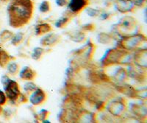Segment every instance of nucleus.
Masks as SVG:
<instances>
[{
	"label": "nucleus",
	"mask_w": 147,
	"mask_h": 123,
	"mask_svg": "<svg viewBox=\"0 0 147 123\" xmlns=\"http://www.w3.org/2000/svg\"><path fill=\"white\" fill-rule=\"evenodd\" d=\"M136 7H143L146 3V0H132Z\"/></svg>",
	"instance_id": "obj_15"
},
{
	"label": "nucleus",
	"mask_w": 147,
	"mask_h": 123,
	"mask_svg": "<svg viewBox=\"0 0 147 123\" xmlns=\"http://www.w3.org/2000/svg\"><path fill=\"white\" fill-rule=\"evenodd\" d=\"M6 101V97L2 91H0V105H2Z\"/></svg>",
	"instance_id": "obj_18"
},
{
	"label": "nucleus",
	"mask_w": 147,
	"mask_h": 123,
	"mask_svg": "<svg viewBox=\"0 0 147 123\" xmlns=\"http://www.w3.org/2000/svg\"><path fill=\"white\" fill-rule=\"evenodd\" d=\"M69 19L68 18V17L66 16L62 17V18H60V19H58V20L56 22V23H55V26L57 27H63V26L65 25V24L69 22Z\"/></svg>",
	"instance_id": "obj_13"
},
{
	"label": "nucleus",
	"mask_w": 147,
	"mask_h": 123,
	"mask_svg": "<svg viewBox=\"0 0 147 123\" xmlns=\"http://www.w3.org/2000/svg\"><path fill=\"white\" fill-rule=\"evenodd\" d=\"M51 10L50 3L48 1H43L39 5V11L42 14H47Z\"/></svg>",
	"instance_id": "obj_9"
},
{
	"label": "nucleus",
	"mask_w": 147,
	"mask_h": 123,
	"mask_svg": "<svg viewBox=\"0 0 147 123\" xmlns=\"http://www.w3.org/2000/svg\"><path fill=\"white\" fill-rule=\"evenodd\" d=\"M7 53L5 52L4 51L0 50V64L3 65V64H7V58H8Z\"/></svg>",
	"instance_id": "obj_14"
},
{
	"label": "nucleus",
	"mask_w": 147,
	"mask_h": 123,
	"mask_svg": "<svg viewBox=\"0 0 147 123\" xmlns=\"http://www.w3.org/2000/svg\"><path fill=\"white\" fill-rule=\"evenodd\" d=\"M55 3L58 7H65L69 4V0H55Z\"/></svg>",
	"instance_id": "obj_17"
},
{
	"label": "nucleus",
	"mask_w": 147,
	"mask_h": 123,
	"mask_svg": "<svg viewBox=\"0 0 147 123\" xmlns=\"http://www.w3.org/2000/svg\"><path fill=\"white\" fill-rule=\"evenodd\" d=\"M85 12L87 13L88 15L90 17H96L98 16H99L101 11L99 10H96V9L94 8H90V7H88L85 10Z\"/></svg>",
	"instance_id": "obj_12"
},
{
	"label": "nucleus",
	"mask_w": 147,
	"mask_h": 123,
	"mask_svg": "<svg viewBox=\"0 0 147 123\" xmlns=\"http://www.w3.org/2000/svg\"><path fill=\"white\" fill-rule=\"evenodd\" d=\"M5 91L7 94V97L11 99H16L18 96V86L15 81L10 80L8 83L6 84L5 87Z\"/></svg>",
	"instance_id": "obj_4"
},
{
	"label": "nucleus",
	"mask_w": 147,
	"mask_h": 123,
	"mask_svg": "<svg viewBox=\"0 0 147 123\" xmlns=\"http://www.w3.org/2000/svg\"><path fill=\"white\" fill-rule=\"evenodd\" d=\"M89 0H69L68 9L72 14H78L88 5Z\"/></svg>",
	"instance_id": "obj_3"
},
{
	"label": "nucleus",
	"mask_w": 147,
	"mask_h": 123,
	"mask_svg": "<svg viewBox=\"0 0 147 123\" xmlns=\"http://www.w3.org/2000/svg\"><path fill=\"white\" fill-rule=\"evenodd\" d=\"M46 95L44 92L40 89H37L30 97V102L33 105H40L45 100Z\"/></svg>",
	"instance_id": "obj_5"
},
{
	"label": "nucleus",
	"mask_w": 147,
	"mask_h": 123,
	"mask_svg": "<svg viewBox=\"0 0 147 123\" xmlns=\"http://www.w3.org/2000/svg\"><path fill=\"white\" fill-rule=\"evenodd\" d=\"M18 67L16 64H14V63H12L8 66V71L10 72L11 74H15L18 71Z\"/></svg>",
	"instance_id": "obj_16"
},
{
	"label": "nucleus",
	"mask_w": 147,
	"mask_h": 123,
	"mask_svg": "<svg viewBox=\"0 0 147 123\" xmlns=\"http://www.w3.org/2000/svg\"><path fill=\"white\" fill-rule=\"evenodd\" d=\"M136 21L131 16H124L120 20L119 25L121 27L126 30H129L131 28H133L134 25L136 24Z\"/></svg>",
	"instance_id": "obj_6"
},
{
	"label": "nucleus",
	"mask_w": 147,
	"mask_h": 123,
	"mask_svg": "<svg viewBox=\"0 0 147 123\" xmlns=\"http://www.w3.org/2000/svg\"><path fill=\"white\" fill-rule=\"evenodd\" d=\"M57 39H58L57 38V36H55V35H50V36H48L45 39H44V44H48V45H52V44H55L56 42V41Z\"/></svg>",
	"instance_id": "obj_11"
},
{
	"label": "nucleus",
	"mask_w": 147,
	"mask_h": 123,
	"mask_svg": "<svg viewBox=\"0 0 147 123\" xmlns=\"http://www.w3.org/2000/svg\"><path fill=\"white\" fill-rule=\"evenodd\" d=\"M50 30L51 27L48 24H42L37 27L36 32L38 34H44L49 32Z\"/></svg>",
	"instance_id": "obj_10"
},
{
	"label": "nucleus",
	"mask_w": 147,
	"mask_h": 123,
	"mask_svg": "<svg viewBox=\"0 0 147 123\" xmlns=\"http://www.w3.org/2000/svg\"><path fill=\"white\" fill-rule=\"evenodd\" d=\"M20 77L22 79L30 80L33 79L34 77H35V73L33 72V71L30 68L25 67L24 69H22V71L21 72Z\"/></svg>",
	"instance_id": "obj_7"
},
{
	"label": "nucleus",
	"mask_w": 147,
	"mask_h": 123,
	"mask_svg": "<svg viewBox=\"0 0 147 123\" xmlns=\"http://www.w3.org/2000/svg\"><path fill=\"white\" fill-rule=\"evenodd\" d=\"M122 111H123V105L117 102L113 103L110 108L111 114H113L114 115H119L121 112H122Z\"/></svg>",
	"instance_id": "obj_8"
},
{
	"label": "nucleus",
	"mask_w": 147,
	"mask_h": 123,
	"mask_svg": "<svg viewBox=\"0 0 147 123\" xmlns=\"http://www.w3.org/2000/svg\"><path fill=\"white\" fill-rule=\"evenodd\" d=\"M114 7L115 10L121 14L133 12L136 9L132 0H116Z\"/></svg>",
	"instance_id": "obj_2"
},
{
	"label": "nucleus",
	"mask_w": 147,
	"mask_h": 123,
	"mask_svg": "<svg viewBox=\"0 0 147 123\" xmlns=\"http://www.w3.org/2000/svg\"><path fill=\"white\" fill-rule=\"evenodd\" d=\"M32 0H11L7 8L10 25L15 28L25 25L33 14Z\"/></svg>",
	"instance_id": "obj_1"
}]
</instances>
